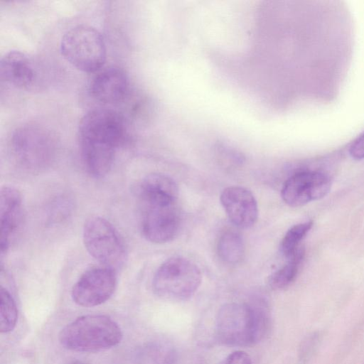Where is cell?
Instances as JSON below:
<instances>
[{"label": "cell", "instance_id": "8", "mask_svg": "<svg viewBox=\"0 0 364 364\" xmlns=\"http://www.w3.org/2000/svg\"><path fill=\"white\" fill-rule=\"evenodd\" d=\"M117 286L116 271L107 267H95L85 271L73 285L71 297L83 307H93L107 301Z\"/></svg>", "mask_w": 364, "mask_h": 364}, {"label": "cell", "instance_id": "24", "mask_svg": "<svg viewBox=\"0 0 364 364\" xmlns=\"http://www.w3.org/2000/svg\"><path fill=\"white\" fill-rule=\"evenodd\" d=\"M69 364H87V363L79 362V361H76V362L70 363Z\"/></svg>", "mask_w": 364, "mask_h": 364}, {"label": "cell", "instance_id": "1", "mask_svg": "<svg viewBox=\"0 0 364 364\" xmlns=\"http://www.w3.org/2000/svg\"><path fill=\"white\" fill-rule=\"evenodd\" d=\"M78 139L86 170L95 178H102L111 170L117 149L127 141L126 121L114 109H92L80 119Z\"/></svg>", "mask_w": 364, "mask_h": 364}, {"label": "cell", "instance_id": "21", "mask_svg": "<svg viewBox=\"0 0 364 364\" xmlns=\"http://www.w3.org/2000/svg\"><path fill=\"white\" fill-rule=\"evenodd\" d=\"M73 205L66 196H60L52 201L46 210V221L49 225H56L63 222L71 214Z\"/></svg>", "mask_w": 364, "mask_h": 364}, {"label": "cell", "instance_id": "4", "mask_svg": "<svg viewBox=\"0 0 364 364\" xmlns=\"http://www.w3.org/2000/svg\"><path fill=\"white\" fill-rule=\"evenodd\" d=\"M60 48L70 64L85 73L98 72L106 60L103 36L89 25H77L68 30L62 36Z\"/></svg>", "mask_w": 364, "mask_h": 364}, {"label": "cell", "instance_id": "16", "mask_svg": "<svg viewBox=\"0 0 364 364\" xmlns=\"http://www.w3.org/2000/svg\"><path fill=\"white\" fill-rule=\"evenodd\" d=\"M304 250L299 247L289 258L287 263L271 274L269 284L272 289L281 290L289 287L296 279Z\"/></svg>", "mask_w": 364, "mask_h": 364}, {"label": "cell", "instance_id": "11", "mask_svg": "<svg viewBox=\"0 0 364 364\" xmlns=\"http://www.w3.org/2000/svg\"><path fill=\"white\" fill-rule=\"evenodd\" d=\"M220 202L232 224L240 228L254 225L258 217L257 200L250 191L240 186L225 188Z\"/></svg>", "mask_w": 364, "mask_h": 364}, {"label": "cell", "instance_id": "20", "mask_svg": "<svg viewBox=\"0 0 364 364\" xmlns=\"http://www.w3.org/2000/svg\"><path fill=\"white\" fill-rule=\"evenodd\" d=\"M312 226V221H306L290 228L282 240L280 245L282 253L289 258L300 247V242L309 232Z\"/></svg>", "mask_w": 364, "mask_h": 364}, {"label": "cell", "instance_id": "10", "mask_svg": "<svg viewBox=\"0 0 364 364\" xmlns=\"http://www.w3.org/2000/svg\"><path fill=\"white\" fill-rule=\"evenodd\" d=\"M330 177L320 171H304L295 173L284 183L281 196L289 206L300 207L321 199L330 191Z\"/></svg>", "mask_w": 364, "mask_h": 364}, {"label": "cell", "instance_id": "23", "mask_svg": "<svg viewBox=\"0 0 364 364\" xmlns=\"http://www.w3.org/2000/svg\"><path fill=\"white\" fill-rule=\"evenodd\" d=\"M349 153L355 159H364V132L353 142Z\"/></svg>", "mask_w": 364, "mask_h": 364}, {"label": "cell", "instance_id": "6", "mask_svg": "<svg viewBox=\"0 0 364 364\" xmlns=\"http://www.w3.org/2000/svg\"><path fill=\"white\" fill-rule=\"evenodd\" d=\"M202 280L200 269L182 257H173L164 262L156 271L152 287L161 299L184 301L190 299Z\"/></svg>", "mask_w": 364, "mask_h": 364}, {"label": "cell", "instance_id": "13", "mask_svg": "<svg viewBox=\"0 0 364 364\" xmlns=\"http://www.w3.org/2000/svg\"><path fill=\"white\" fill-rule=\"evenodd\" d=\"M23 216V203L20 192L10 186H3L0 193L1 257L9 249Z\"/></svg>", "mask_w": 364, "mask_h": 364}, {"label": "cell", "instance_id": "7", "mask_svg": "<svg viewBox=\"0 0 364 364\" xmlns=\"http://www.w3.org/2000/svg\"><path fill=\"white\" fill-rule=\"evenodd\" d=\"M82 240L88 253L102 266L115 271L124 266L127 256L124 242L105 218L93 216L87 220L82 229Z\"/></svg>", "mask_w": 364, "mask_h": 364}, {"label": "cell", "instance_id": "2", "mask_svg": "<svg viewBox=\"0 0 364 364\" xmlns=\"http://www.w3.org/2000/svg\"><path fill=\"white\" fill-rule=\"evenodd\" d=\"M268 327V311L263 301L229 303L218 311L215 333L224 345L250 346L263 339Z\"/></svg>", "mask_w": 364, "mask_h": 364}, {"label": "cell", "instance_id": "15", "mask_svg": "<svg viewBox=\"0 0 364 364\" xmlns=\"http://www.w3.org/2000/svg\"><path fill=\"white\" fill-rule=\"evenodd\" d=\"M177 184L169 176L161 173L146 176L140 183L139 200L174 205L178 198Z\"/></svg>", "mask_w": 364, "mask_h": 364}, {"label": "cell", "instance_id": "12", "mask_svg": "<svg viewBox=\"0 0 364 364\" xmlns=\"http://www.w3.org/2000/svg\"><path fill=\"white\" fill-rule=\"evenodd\" d=\"M129 79L125 71L117 66L100 70L92 79V97L103 104L114 105L122 101L128 92Z\"/></svg>", "mask_w": 364, "mask_h": 364}, {"label": "cell", "instance_id": "9", "mask_svg": "<svg viewBox=\"0 0 364 364\" xmlns=\"http://www.w3.org/2000/svg\"><path fill=\"white\" fill-rule=\"evenodd\" d=\"M141 230L149 242L161 244L177 235L180 217L174 205L139 202Z\"/></svg>", "mask_w": 364, "mask_h": 364}, {"label": "cell", "instance_id": "3", "mask_svg": "<svg viewBox=\"0 0 364 364\" xmlns=\"http://www.w3.org/2000/svg\"><path fill=\"white\" fill-rule=\"evenodd\" d=\"M119 325L105 315H85L65 326L59 341L65 348L76 352H100L118 345L122 339Z\"/></svg>", "mask_w": 364, "mask_h": 364}, {"label": "cell", "instance_id": "5", "mask_svg": "<svg viewBox=\"0 0 364 364\" xmlns=\"http://www.w3.org/2000/svg\"><path fill=\"white\" fill-rule=\"evenodd\" d=\"M14 157L23 168L40 171L53 160L56 144L53 134L46 128L36 124H26L16 128L11 138Z\"/></svg>", "mask_w": 364, "mask_h": 364}, {"label": "cell", "instance_id": "22", "mask_svg": "<svg viewBox=\"0 0 364 364\" xmlns=\"http://www.w3.org/2000/svg\"><path fill=\"white\" fill-rule=\"evenodd\" d=\"M219 364H252V360L246 352L236 350L228 355Z\"/></svg>", "mask_w": 364, "mask_h": 364}, {"label": "cell", "instance_id": "18", "mask_svg": "<svg viewBox=\"0 0 364 364\" xmlns=\"http://www.w3.org/2000/svg\"><path fill=\"white\" fill-rule=\"evenodd\" d=\"M136 359L139 364H173V350L164 343H152L139 350Z\"/></svg>", "mask_w": 364, "mask_h": 364}, {"label": "cell", "instance_id": "19", "mask_svg": "<svg viewBox=\"0 0 364 364\" xmlns=\"http://www.w3.org/2000/svg\"><path fill=\"white\" fill-rule=\"evenodd\" d=\"M0 330L3 333L11 332L18 320V309L16 302L7 289L1 287L0 290Z\"/></svg>", "mask_w": 364, "mask_h": 364}, {"label": "cell", "instance_id": "14", "mask_svg": "<svg viewBox=\"0 0 364 364\" xmlns=\"http://www.w3.org/2000/svg\"><path fill=\"white\" fill-rule=\"evenodd\" d=\"M1 78L16 87L29 90L38 80V71L33 60L20 50L5 53L0 60Z\"/></svg>", "mask_w": 364, "mask_h": 364}, {"label": "cell", "instance_id": "17", "mask_svg": "<svg viewBox=\"0 0 364 364\" xmlns=\"http://www.w3.org/2000/svg\"><path fill=\"white\" fill-rule=\"evenodd\" d=\"M218 253L228 264H237L244 257L245 245L241 235L234 231L225 232L218 242Z\"/></svg>", "mask_w": 364, "mask_h": 364}]
</instances>
